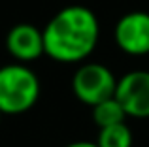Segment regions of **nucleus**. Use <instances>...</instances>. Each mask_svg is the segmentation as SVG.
Listing matches in <instances>:
<instances>
[{
	"label": "nucleus",
	"mask_w": 149,
	"mask_h": 147,
	"mask_svg": "<svg viewBox=\"0 0 149 147\" xmlns=\"http://www.w3.org/2000/svg\"><path fill=\"white\" fill-rule=\"evenodd\" d=\"M100 25L95 11L85 6L58 10L44 28L45 55L55 62H83L96 49Z\"/></svg>",
	"instance_id": "1"
},
{
	"label": "nucleus",
	"mask_w": 149,
	"mask_h": 147,
	"mask_svg": "<svg viewBox=\"0 0 149 147\" xmlns=\"http://www.w3.org/2000/svg\"><path fill=\"white\" fill-rule=\"evenodd\" d=\"M40 79L36 72L23 62L0 68V111L19 115L32 110L40 98Z\"/></svg>",
	"instance_id": "2"
},
{
	"label": "nucleus",
	"mask_w": 149,
	"mask_h": 147,
	"mask_svg": "<svg viewBox=\"0 0 149 147\" xmlns=\"http://www.w3.org/2000/svg\"><path fill=\"white\" fill-rule=\"evenodd\" d=\"M117 77L108 66L100 62H85L72 77V92L81 104L93 107L102 100L115 96Z\"/></svg>",
	"instance_id": "3"
},
{
	"label": "nucleus",
	"mask_w": 149,
	"mask_h": 147,
	"mask_svg": "<svg viewBox=\"0 0 149 147\" xmlns=\"http://www.w3.org/2000/svg\"><path fill=\"white\" fill-rule=\"evenodd\" d=\"M113 40L123 53L132 57L149 55V13L128 11L113 28Z\"/></svg>",
	"instance_id": "4"
},
{
	"label": "nucleus",
	"mask_w": 149,
	"mask_h": 147,
	"mask_svg": "<svg viewBox=\"0 0 149 147\" xmlns=\"http://www.w3.org/2000/svg\"><path fill=\"white\" fill-rule=\"evenodd\" d=\"M115 98L134 119L149 117V70H132L117 81Z\"/></svg>",
	"instance_id": "5"
},
{
	"label": "nucleus",
	"mask_w": 149,
	"mask_h": 147,
	"mask_svg": "<svg viewBox=\"0 0 149 147\" xmlns=\"http://www.w3.org/2000/svg\"><path fill=\"white\" fill-rule=\"evenodd\" d=\"M6 49L17 62H34L42 55H45L44 30L30 23H19L8 32Z\"/></svg>",
	"instance_id": "6"
},
{
	"label": "nucleus",
	"mask_w": 149,
	"mask_h": 147,
	"mask_svg": "<svg viewBox=\"0 0 149 147\" xmlns=\"http://www.w3.org/2000/svg\"><path fill=\"white\" fill-rule=\"evenodd\" d=\"M128 115L125 113L123 106L119 104V100L115 96L108 100H102L100 104L93 106V119H95L98 128H106V126H113V125H121L125 123Z\"/></svg>",
	"instance_id": "7"
},
{
	"label": "nucleus",
	"mask_w": 149,
	"mask_h": 147,
	"mask_svg": "<svg viewBox=\"0 0 149 147\" xmlns=\"http://www.w3.org/2000/svg\"><path fill=\"white\" fill-rule=\"evenodd\" d=\"M132 144H134V138L127 123L100 128L98 138H96L98 147H132Z\"/></svg>",
	"instance_id": "8"
},
{
	"label": "nucleus",
	"mask_w": 149,
	"mask_h": 147,
	"mask_svg": "<svg viewBox=\"0 0 149 147\" xmlns=\"http://www.w3.org/2000/svg\"><path fill=\"white\" fill-rule=\"evenodd\" d=\"M66 147H98V145H96V141H85V140H79V141H72V144H68Z\"/></svg>",
	"instance_id": "9"
},
{
	"label": "nucleus",
	"mask_w": 149,
	"mask_h": 147,
	"mask_svg": "<svg viewBox=\"0 0 149 147\" xmlns=\"http://www.w3.org/2000/svg\"><path fill=\"white\" fill-rule=\"evenodd\" d=\"M0 123H2V111H0Z\"/></svg>",
	"instance_id": "10"
}]
</instances>
